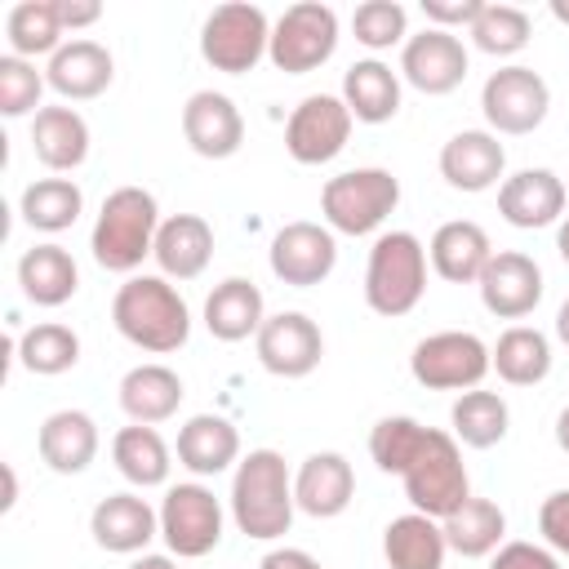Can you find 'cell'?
I'll list each match as a JSON object with an SVG mask.
<instances>
[{
    "instance_id": "1",
    "label": "cell",
    "mask_w": 569,
    "mask_h": 569,
    "mask_svg": "<svg viewBox=\"0 0 569 569\" xmlns=\"http://www.w3.org/2000/svg\"><path fill=\"white\" fill-rule=\"evenodd\" d=\"M111 325L124 342L151 356H169L191 338L187 298L164 276H129L111 298Z\"/></svg>"
},
{
    "instance_id": "2",
    "label": "cell",
    "mask_w": 569,
    "mask_h": 569,
    "mask_svg": "<svg viewBox=\"0 0 569 569\" xmlns=\"http://www.w3.org/2000/svg\"><path fill=\"white\" fill-rule=\"evenodd\" d=\"M293 476L276 449H249L231 476V520L244 538L271 542L293 525Z\"/></svg>"
},
{
    "instance_id": "3",
    "label": "cell",
    "mask_w": 569,
    "mask_h": 569,
    "mask_svg": "<svg viewBox=\"0 0 569 569\" xmlns=\"http://www.w3.org/2000/svg\"><path fill=\"white\" fill-rule=\"evenodd\" d=\"M156 231H160V209H156V196L147 187H116L102 209H98V222L89 231V249H93V262L102 271H116V276H129L142 267V258L156 249Z\"/></svg>"
},
{
    "instance_id": "4",
    "label": "cell",
    "mask_w": 569,
    "mask_h": 569,
    "mask_svg": "<svg viewBox=\"0 0 569 569\" xmlns=\"http://www.w3.org/2000/svg\"><path fill=\"white\" fill-rule=\"evenodd\" d=\"M427 293V244L413 231H382L365 262V302L369 311L400 320Z\"/></svg>"
},
{
    "instance_id": "5",
    "label": "cell",
    "mask_w": 569,
    "mask_h": 569,
    "mask_svg": "<svg viewBox=\"0 0 569 569\" xmlns=\"http://www.w3.org/2000/svg\"><path fill=\"white\" fill-rule=\"evenodd\" d=\"M400 204V178L391 169H347L320 187V213L329 231L342 236H369L378 231L391 209Z\"/></svg>"
},
{
    "instance_id": "6",
    "label": "cell",
    "mask_w": 569,
    "mask_h": 569,
    "mask_svg": "<svg viewBox=\"0 0 569 569\" xmlns=\"http://www.w3.org/2000/svg\"><path fill=\"white\" fill-rule=\"evenodd\" d=\"M405 498L413 502V511L431 516V520H445L453 516L467 498H471V480H467V467H462V449L449 431L440 427H427L422 436V449L413 453V462L405 467Z\"/></svg>"
},
{
    "instance_id": "7",
    "label": "cell",
    "mask_w": 569,
    "mask_h": 569,
    "mask_svg": "<svg viewBox=\"0 0 569 569\" xmlns=\"http://www.w3.org/2000/svg\"><path fill=\"white\" fill-rule=\"evenodd\" d=\"M267 49H271V22L258 4L244 0L218 4L200 27V58L222 76L253 71L267 58Z\"/></svg>"
},
{
    "instance_id": "8",
    "label": "cell",
    "mask_w": 569,
    "mask_h": 569,
    "mask_svg": "<svg viewBox=\"0 0 569 569\" xmlns=\"http://www.w3.org/2000/svg\"><path fill=\"white\" fill-rule=\"evenodd\" d=\"M338 49V13L320 0H302L289 4L276 22H271V67L284 76H307L316 67H325Z\"/></svg>"
},
{
    "instance_id": "9",
    "label": "cell",
    "mask_w": 569,
    "mask_h": 569,
    "mask_svg": "<svg viewBox=\"0 0 569 569\" xmlns=\"http://www.w3.org/2000/svg\"><path fill=\"white\" fill-rule=\"evenodd\" d=\"M489 369H493L489 347L467 329L427 333L409 356V373L427 391H471L485 382Z\"/></svg>"
},
{
    "instance_id": "10",
    "label": "cell",
    "mask_w": 569,
    "mask_h": 569,
    "mask_svg": "<svg viewBox=\"0 0 569 569\" xmlns=\"http://www.w3.org/2000/svg\"><path fill=\"white\" fill-rule=\"evenodd\" d=\"M160 538L178 560L209 556L222 542V502L213 498V489H204L200 480L173 485L160 502Z\"/></svg>"
},
{
    "instance_id": "11",
    "label": "cell",
    "mask_w": 569,
    "mask_h": 569,
    "mask_svg": "<svg viewBox=\"0 0 569 569\" xmlns=\"http://www.w3.org/2000/svg\"><path fill=\"white\" fill-rule=\"evenodd\" d=\"M547 107H551V89L533 67H498L480 89V111L489 133H507V138L533 133L547 120Z\"/></svg>"
},
{
    "instance_id": "12",
    "label": "cell",
    "mask_w": 569,
    "mask_h": 569,
    "mask_svg": "<svg viewBox=\"0 0 569 569\" xmlns=\"http://www.w3.org/2000/svg\"><path fill=\"white\" fill-rule=\"evenodd\" d=\"M351 111L338 93H307L284 120V151L298 164H329L351 138Z\"/></svg>"
},
{
    "instance_id": "13",
    "label": "cell",
    "mask_w": 569,
    "mask_h": 569,
    "mask_svg": "<svg viewBox=\"0 0 569 569\" xmlns=\"http://www.w3.org/2000/svg\"><path fill=\"white\" fill-rule=\"evenodd\" d=\"M267 262H271V276L289 289H311L320 280H329V271L338 267V240L329 227L320 222H284L276 236H271V249H267Z\"/></svg>"
},
{
    "instance_id": "14",
    "label": "cell",
    "mask_w": 569,
    "mask_h": 569,
    "mask_svg": "<svg viewBox=\"0 0 569 569\" xmlns=\"http://www.w3.org/2000/svg\"><path fill=\"white\" fill-rule=\"evenodd\" d=\"M253 351H258V365L276 378H307L320 356H325V338L316 329L311 316L302 311H276L262 320L258 338H253Z\"/></svg>"
},
{
    "instance_id": "15",
    "label": "cell",
    "mask_w": 569,
    "mask_h": 569,
    "mask_svg": "<svg viewBox=\"0 0 569 569\" xmlns=\"http://www.w3.org/2000/svg\"><path fill=\"white\" fill-rule=\"evenodd\" d=\"M400 76L427 98L453 93L467 80V49L453 31L427 27L400 44Z\"/></svg>"
},
{
    "instance_id": "16",
    "label": "cell",
    "mask_w": 569,
    "mask_h": 569,
    "mask_svg": "<svg viewBox=\"0 0 569 569\" xmlns=\"http://www.w3.org/2000/svg\"><path fill=\"white\" fill-rule=\"evenodd\" d=\"M480 302L498 320H525L542 302V267L520 249H498L476 280Z\"/></svg>"
},
{
    "instance_id": "17",
    "label": "cell",
    "mask_w": 569,
    "mask_h": 569,
    "mask_svg": "<svg viewBox=\"0 0 569 569\" xmlns=\"http://www.w3.org/2000/svg\"><path fill=\"white\" fill-rule=\"evenodd\" d=\"M182 138L204 160H231L244 147V116L218 89H196L182 107Z\"/></svg>"
},
{
    "instance_id": "18",
    "label": "cell",
    "mask_w": 569,
    "mask_h": 569,
    "mask_svg": "<svg viewBox=\"0 0 569 569\" xmlns=\"http://www.w3.org/2000/svg\"><path fill=\"white\" fill-rule=\"evenodd\" d=\"M565 200H569V187L551 169H520V173L502 178V187H498V213L520 231L560 222Z\"/></svg>"
},
{
    "instance_id": "19",
    "label": "cell",
    "mask_w": 569,
    "mask_h": 569,
    "mask_svg": "<svg viewBox=\"0 0 569 569\" xmlns=\"http://www.w3.org/2000/svg\"><path fill=\"white\" fill-rule=\"evenodd\" d=\"M89 533L102 551L142 556V547L160 538V511L138 493H107L89 516Z\"/></svg>"
},
{
    "instance_id": "20",
    "label": "cell",
    "mask_w": 569,
    "mask_h": 569,
    "mask_svg": "<svg viewBox=\"0 0 569 569\" xmlns=\"http://www.w3.org/2000/svg\"><path fill=\"white\" fill-rule=\"evenodd\" d=\"M502 169H507V151L489 129H462L440 147V178L453 191H467V196L489 191L498 187Z\"/></svg>"
},
{
    "instance_id": "21",
    "label": "cell",
    "mask_w": 569,
    "mask_h": 569,
    "mask_svg": "<svg viewBox=\"0 0 569 569\" xmlns=\"http://www.w3.org/2000/svg\"><path fill=\"white\" fill-rule=\"evenodd\" d=\"M351 498H356V471L333 449L302 458V467L293 471V502H298V511H307L316 520L342 516L351 507Z\"/></svg>"
},
{
    "instance_id": "22",
    "label": "cell",
    "mask_w": 569,
    "mask_h": 569,
    "mask_svg": "<svg viewBox=\"0 0 569 569\" xmlns=\"http://www.w3.org/2000/svg\"><path fill=\"white\" fill-rule=\"evenodd\" d=\"M427 258H431V271L449 284H476L480 271L489 267L493 258V244H489V231L471 218H453V222H440L431 244H427Z\"/></svg>"
},
{
    "instance_id": "23",
    "label": "cell",
    "mask_w": 569,
    "mask_h": 569,
    "mask_svg": "<svg viewBox=\"0 0 569 569\" xmlns=\"http://www.w3.org/2000/svg\"><path fill=\"white\" fill-rule=\"evenodd\" d=\"M111 76H116V62H111L107 44H98V40H67L44 67L49 89L71 102H89V98L107 93Z\"/></svg>"
},
{
    "instance_id": "24",
    "label": "cell",
    "mask_w": 569,
    "mask_h": 569,
    "mask_svg": "<svg viewBox=\"0 0 569 569\" xmlns=\"http://www.w3.org/2000/svg\"><path fill=\"white\" fill-rule=\"evenodd\" d=\"M151 258L164 280H196L213 258V227L200 213H173L160 222Z\"/></svg>"
},
{
    "instance_id": "25",
    "label": "cell",
    "mask_w": 569,
    "mask_h": 569,
    "mask_svg": "<svg viewBox=\"0 0 569 569\" xmlns=\"http://www.w3.org/2000/svg\"><path fill=\"white\" fill-rule=\"evenodd\" d=\"M267 320V302H262V289L244 276H227L222 284H213V293L204 298V329L218 338V342H244V338H258Z\"/></svg>"
},
{
    "instance_id": "26",
    "label": "cell",
    "mask_w": 569,
    "mask_h": 569,
    "mask_svg": "<svg viewBox=\"0 0 569 569\" xmlns=\"http://www.w3.org/2000/svg\"><path fill=\"white\" fill-rule=\"evenodd\" d=\"M40 458L58 476H80L98 458V422L84 409H58L40 422Z\"/></svg>"
},
{
    "instance_id": "27",
    "label": "cell",
    "mask_w": 569,
    "mask_h": 569,
    "mask_svg": "<svg viewBox=\"0 0 569 569\" xmlns=\"http://www.w3.org/2000/svg\"><path fill=\"white\" fill-rule=\"evenodd\" d=\"M31 151L44 169L71 173L89 156V124L76 107H40L31 116Z\"/></svg>"
},
{
    "instance_id": "28",
    "label": "cell",
    "mask_w": 569,
    "mask_h": 569,
    "mask_svg": "<svg viewBox=\"0 0 569 569\" xmlns=\"http://www.w3.org/2000/svg\"><path fill=\"white\" fill-rule=\"evenodd\" d=\"M173 453L191 476H218L240 462V431L222 413H196L182 422Z\"/></svg>"
},
{
    "instance_id": "29",
    "label": "cell",
    "mask_w": 569,
    "mask_h": 569,
    "mask_svg": "<svg viewBox=\"0 0 569 569\" xmlns=\"http://www.w3.org/2000/svg\"><path fill=\"white\" fill-rule=\"evenodd\" d=\"M182 378L169 369V365H133L124 378H120V409L129 413V422H142V427H156L164 418L178 413L182 405Z\"/></svg>"
},
{
    "instance_id": "30",
    "label": "cell",
    "mask_w": 569,
    "mask_h": 569,
    "mask_svg": "<svg viewBox=\"0 0 569 569\" xmlns=\"http://www.w3.org/2000/svg\"><path fill=\"white\" fill-rule=\"evenodd\" d=\"M351 111V120L360 124H387L396 111H400V76L378 62V58H365V62H351L342 71V93H338Z\"/></svg>"
},
{
    "instance_id": "31",
    "label": "cell",
    "mask_w": 569,
    "mask_h": 569,
    "mask_svg": "<svg viewBox=\"0 0 569 569\" xmlns=\"http://www.w3.org/2000/svg\"><path fill=\"white\" fill-rule=\"evenodd\" d=\"M18 284H22V298L36 302V307H62L76 298L80 289V271H76V258L62 249V244H36L18 258Z\"/></svg>"
},
{
    "instance_id": "32",
    "label": "cell",
    "mask_w": 569,
    "mask_h": 569,
    "mask_svg": "<svg viewBox=\"0 0 569 569\" xmlns=\"http://www.w3.org/2000/svg\"><path fill=\"white\" fill-rule=\"evenodd\" d=\"M382 556H387L391 569H445L449 542H445L440 520H431L422 511H409V516H396L382 529Z\"/></svg>"
},
{
    "instance_id": "33",
    "label": "cell",
    "mask_w": 569,
    "mask_h": 569,
    "mask_svg": "<svg viewBox=\"0 0 569 569\" xmlns=\"http://www.w3.org/2000/svg\"><path fill=\"white\" fill-rule=\"evenodd\" d=\"M111 462H116V471H120L129 485L156 489V485L169 480L173 449L164 445V436H160L156 427L133 422V427H120V431L111 436Z\"/></svg>"
},
{
    "instance_id": "34",
    "label": "cell",
    "mask_w": 569,
    "mask_h": 569,
    "mask_svg": "<svg viewBox=\"0 0 569 569\" xmlns=\"http://www.w3.org/2000/svg\"><path fill=\"white\" fill-rule=\"evenodd\" d=\"M489 360L507 387H533L551 373V338L533 325H511L489 347Z\"/></svg>"
},
{
    "instance_id": "35",
    "label": "cell",
    "mask_w": 569,
    "mask_h": 569,
    "mask_svg": "<svg viewBox=\"0 0 569 569\" xmlns=\"http://www.w3.org/2000/svg\"><path fill=\"white\" fill-rule=\"evenodd\" d=\"M440 529H445L449 551H458L462 560H480V556H493L502 547L507 516L493 498H467L453 516L440 520Z\"/></svg>"
},
{
    "instance_id": "36",
    "label": "cell",
    "mask_w": 569,
    "mask_h": 569,
    "mask_svg": "<svg viewBox=\"0 0 569 569\" xmlns=\"http://www.w3.org/2000/svg\"><path fill=\"white\" fill-rule=\"evenodd\" d=\"M4 36H9V53L36 62L40 53H58L62 40V18H58V0H18L4 18Z\"/></svg>"
},
{
    "instance_id": "37",
    "label": "cell",
    "mask_w": 569,
    "mask_h": 569,
    "mask_svg": "<svg viewBox=\"0 0 569 569\" xmlns=\"http://www.w3.org/2000/svg\"><path fill=\"white\" fill-rule=\"evenodd\" d=\"M80 209H84V191L71 178H36L18 200L22 222L31 231H44V236H58V231L76 227Z\"/></svg>"
},
{
    "instance_id": "38",
    "label": "cell",
    "mask_w": 569,
    "mask_h": 569,
    "mask_svg": "<svg viewBox=\"0 0 569 569\" xmlns=\"http://www.w3.org/2000/svg\"><path fill=\"white\" fill-rule=\"evenodd\" d=\"M449 422H453V440H462L467 449H493L507 427H511V413H507V400L498 391H462L449 409Z\"/></svg>"
},
{
    "instance_id": "39",
    "label": "cell",
    "mask_w": 569,
    "mask_h": 569,
    "mask_svg": "<svg viewBox=\"0 0 569 569\" xmlns=\"http://www.w3.org/2000/svg\"><path fill=\"white\" fill-rule=\"evenodd\" d=\"M76 360H80V338H76V329H67L58 320L31 325L18 338V365L36 378H58V373L76 369Z\"/></svg>"
},
{
    "instance_id": "40",
    "label": "cell",
    "mask_w": 569,
    "mask_h": 569,
    "mask_svg": "<svg viewBox=\"0 0 569 569\" xmlns=\"http://www.w3.org/2000/svg\"><path fill=\"white\" fill-rule=\"evenodd\" d=\"M467 36H471V44H476L480 53H489V58H511V53H520V49L529 44L533 27H529V13L516 9V4H485L480 18L467 27Z\"/></svg>"
},
{
    "instance_id": "41",
    "label": "cell",
    "mask_w": 569,
    "mask_h": 569,
    "mask_svg": "<svg viewBox=\"0 0 569 569\" xmlns=\"http://www.w3.org/2000/svg\"><path fill=\"white\" fill-rule=\"evenodd\" d=\"M422 436H427V427H422L418 418H409V413H387V418H378L373 431H369V458L378 462V471L405 476V467H409L413 453L422 449Z\"/></svg>"
},
{
    "instance_id": "42",
    "label": "cell",
    "mask_w": 569,
    "mask_h": 569,
    "mask_svg": "<svg viewBox=\"0 0 569 569\" xmlns=\"http://www.w3.org/2000/svg\"><path fill=\"white\" fill-rule=\"evenodd\" d=\"M351 31H356V40H360L365 49L382 53V49L409 40V13H405L400 0H365V4H356V13H351Z\"/></svg>"
},
{
    "instance_id": "43",
    "label": "cell",
    "mask_w": 569,
    "mask_h": 569,
    "mask_svg": "<svg viewBox=\"0 0 569 569\" xmlns=\"http://www.w3.org/2000/svg\"><path fill=\"white\" fill-rule=\"evenodd\" d=\"M44 84H49V80L36 71V62L13 58V53L0 58V111H4L9 120L40 111V93H44Z\"/></svg>"
},
{
    "instance_id": "44",
    "label": "cell",
    "mask_w": 569,
    "mask_h": 569,
    "mask_svg": "<svg viewBox=\"0 0 569 569\" xmlns=\"http://www.w3.org/2000/svg\"><path fill=\"white\" fill-rule=\"evenodd\" d=\"M538 533L556 556H569V489H556L538 507Z\"/></svg>"
},
{
    "instance_id": "45",
    "label": "cell",
    "mask_w": 569,
    "mask_h": 569,
    "mask_svg": "<svg viewBox=\"0 0 569 569\" xmlns=\"http://www.w3.org/2000/svg\"><path fill=\"white\" fill-rule=\"evenodd\" d=\"M489 569H560V560L551 547H538V542H502L489 556Z\"/></svg>"
},
{
    "instance_id": "46",
    "label": "cell",
    "mask_w": 569,
    "mask_h": 569,
    "mask_svg": "<svg viewBox=\"0 0 569 569\" xmlns=\"http://www.w3.org/2000/svg\"><path fill=\"white\" fill-rule=\"evenodd\" d=\"M485 0H422V18L440 31H453V27H471L480 18Z\"/></svg>"
},
{
    "instance_id": "47",
    "label": "cell",
    "mask_w": 569,
    "mask_h": 569,
    "mask_svg": "<svg viewBox=\"0 0 569 569\" xmlns=\"http://www.w3.org/2000/svg\"><path fill=\"white\" fill-rule=\"evenodd\" d=\"M58 18H62V31H80L102 18V4L98 0H58Z\"/></svg>"
},
{
    "instance_id": "48",
    "label": "cell",
    "mask_w": 569,
    "mask_h": 569,
    "mask_svg": "<svg viewBox=\"0 0 569 569\" xmlns=\"http://www.w3.org/2000/svg\"><path fill=\"white\" fill-rule=\"evenodd\" d=\"M258 569H325V565L302 547H276V551H267L258 560Z\"/></svg>"
},
{
    "instance_id": "49",
    "label": "cell",
    "mask_w": 569,
    "mask_h": 569,
    "mask_svg": "<svg viewBox=\"0 0 569 569\" xmlns=\"http://www.w3.org/2000/svg\"><path fill=\"white\" fill-rule=\"evenodd\" d=\"M129 569H178V560L173 556H160V551H142Z\"/></svg>"
},
{
    "instance_id": "50",
    "label": "cell",
    "mask_w": 569,
    "mask_h": 569,
    "mask_svg": "<svg viewBox=\"0 0 569 569\" xmlns=\"http://www.w3.org/2000/svg\"><path fill=\"white\" fill-rule=\"evenodd\" d=\"M18 502V476H13V467H4V498H0V507L9 511Z\"/></svg>"
},
{
    "instance_id": "51",
    "label": "cell",
    "mask_w": 569,
    "mask_h": 569,
    "mask_svg": "<svg viewBox=\"0 0 569 569\" xmlns=\"http://www.w3.org/2000/svg\"><path fill=\"white\" fill-rule=\"evenodd\" d=\"M556 445H560V449L569 453V405H565V409L556 413Z\"/></svg>"
},
{
    "instance_id": "52",
    "label": "cell",
    "mask_w": 569,
    "mask_h": 569,
    "mask_svg": "<svg viewBox=\"0 0 569 569\" xmlns=\"http://www.w3.org/2000/svg\"><path fill=\"white\" fill-rule=\"evenodd\" d=\"M556 253H560V262L569 267V218L556 227Z\"/></svg>"
},
{
    "instance_id": "53",
    "label": "cell",
    "mask_w": 569,
    "mask_h": 569,
    "mask_svg": "<svg viewBox=\"0 0 569 569\" xmlns=\"http://www.w3.org/2000/svg\"><path fill=\"white\" fill-rule=\"evenodd\" d=\"M556 338L569 347V298L560 302V311H556Z\"/></svg>"
},
{
    "instance_id": "54",
    "label": "cell",
    "mask_w": 569,
    "mask_h": 569,
    "mask_svg": "<svg viewBox=\"0 0 569 569\" xmlns=\"http://www.w3.org/2000/svg\"><path fill=\"white\" fill-rule=\"evenodd\" d=\"M551 18H556L560 27H569V0H551Z\"/></svg>"
}]
</instances>
